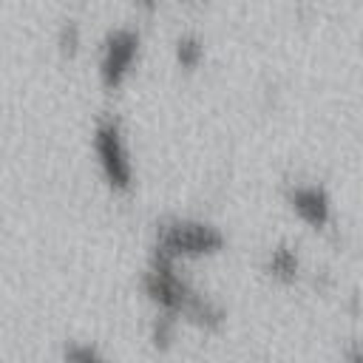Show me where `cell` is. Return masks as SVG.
I'll return each instance as SVG.
<instances>
[{"label":"cell","instance_id":"obj_11","mask_svg":"<svg viewBox=\"0 0 363 363\" xmlns=\"http://www.w3.org/2000/svg\"><path fill=\"white\" fill-rule=\"evenodd\" d=\"M133 6L145 14V17H153L159 11V0H133Z\"/></svg>","mask_w":363,"mask_h":363},{"label":"cell","instance_id":"obj_8","mask_svg":"<svg viewBox=\"0 0 363 363\" xmlns=\"http://www.w3.org/2000/svg\"><path fill=\"white\" fill-rule=\"evenodd\" d=\"M176 326H179V320H176L173 315L156 312V318H153V323H150V343H153L159 352L170 349L173 340H176Z\"/></svg>","mask_w":363,"mask_h":363},{"label":"cell","instance_id":"obj_4","mask_svg":"<svg viewBox=\"0 0 363 363\" xmlns=\"http://www.w3.org/2000/svg\"><path fill=\"white\" fill-rule=\"evenodd\" d=\"M284 201L312 230L332 224V196L323 184H289L284 190Z\"/></svg>","mask_w":363,"mask_h":363},{"label":"cell","instance_id":"obj_1","mask_svg":"<svg viewBox=\"0 0 363 363\" xmlns=\"http://www.w3.org/2000/svg\"><path fill=\"white\" fill-rule=\"evenodd\" d=\"M91 147H94V159L105 187L116 196H128L133 190L136 170H133V156H130L122 119L113 113L99 116L91 133Z\"/></svg>","mask_w":363,"mask_h":363},{"label":"cell","instance_id":"obj_3","mask_svg":"<svg viewBox=\"0 0 363 363\" xmlns=\"http://www.w3.org/2000/svg\"><path fill=\"white\" fill-rule=\"evenodd\" d=\"M139 54H142V34L136 28L119 26V28L108 31L102 40V48H99V62H96L102 88L119 91L130 79V74L139 62Z\"/></svg>","mask_w":363,"mask_h":363},{"label":"cell","instance_id":"obj_5","mask_svg":"<svg viewBox=\"0 0 363 363\" xmlns=\"http://www.w3.org/2000/svg\"><path fill=\"white\" fill-rule=\"evenodd\" d=\"M264 272L275 284H284V286L295 284L298 275H301V255H298V250L292 244H286V241L275 244L267 252V258H264Z\"/></svg>","mask_w":363,"mask_h":363},{"label":"cell","instance_id":"obj_10","mask_svg":"<svg viewBox=\"0 0 363 363\" xmlns=\"http://www.w3.org/2000/svg\"><path fill=\"white\" fill-rule=\"evenodd\" d=\"M343 357H346V360H352V363H363V340L352 343V346L343 352Z\"/></svg>","mask_w":363,"mask_h":363},{"label":"cell","instance_id":"obj_9","mask_svg":"<svg viewBox=\"0 0 363 363\" xmlns=\"http://www.w3.org/2000/svg\"><path fill=\"white\" fill-rule=\"evenodd\" d=\"M105 354L88 340H71L62 346V360H71V363H96Z\"/></svg>","mask_w":363,"mask_h":363},{"label":"cell","instance_id":"obj_7","mask_svg":"<svg viewBox=\"0 0 363 363\" xmlns=\"http://www.w3.org/2000/svg\"><path fill=\"white\" fill-rule=\"evenodd\" d=\"M57 51L62 54V60H77L82 51V28L77 20H65L57 31Z\"/></svg>","mask_w":363,"mask_h":363},{"label":"cell","instance_id":"obj_6","mask_svg":"<svg viewBox=\"0 0 363 363\" xmlns=\"http://www.w3.org/2000/svg\"><path fill=\"white\" fill-rule=\"evenodd\" d=\"M204 57H207V51H204V40L199 34H182L176 40V45H173V60L187 74L190 71H199L201 62H204Z\"/></svg>","mask_w":363,"mask_h":363},{"label":"cell","instance_id":"obj_2","mask_svg":"<svg viewBox=\"0 0 363 363\" xmlns=\"http://www.w3.org/2000/svg\"><path fill=\"white\" fill-rule=\"evenodd\" d=\"M227 238L224 233L201 218H167L156 224V238H153V252L167 255L173 261H196V258H210L224 250Z\"/></svg>","mask_w":363,"mask_h":363}]
</instances>
